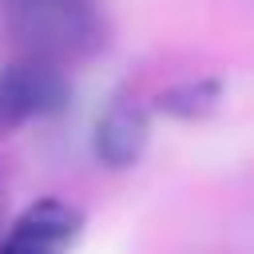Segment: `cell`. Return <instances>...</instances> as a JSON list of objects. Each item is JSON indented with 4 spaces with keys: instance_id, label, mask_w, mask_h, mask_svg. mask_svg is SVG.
<instances>
[{
    "instance_id": "obj_1",
    "label": "cell",
    "mask_w": 254,
    "mask_h": 254,
    "mask_svg": "<svg viewBox=\"0 0 254 254\" xmlns=\"http://www.w3.org/2000/svg\"><path fill=\"white\" fill-rule=\"evenodd\" d=\"M8 32L36 56H71L103 40L99 0H0Z\"/></svg>"
},
{
    "instance_id": "obj_2",
    "label": "cell",
    "mask_w": 254,
    "mask_h": 254,
    "mask_svg": "<svg viewBox=\"0 0 254 254\" xmlns=\"http://www.w3.org/2000/svg\"><path fill=\"white\" fill-rule=\"evenodd\" d=\"M67 95H71V87H67L64 71L44 56L0 67V131H12L20 123L64 111Z\"/></svg>"
},
{
    "instance_id": "obj_3",
    "label": "cell",
    "mask_w": 254,
    "mask_h": 254,
    "mask_svg": "<svg viewBox=\"0 0 254 254\" xmlns=\"http://www.w3.org/2000/svg\"><path fill=\"white\" fill-rule=\"evenodd\" d=\"M83 230V214L64 198L32 202L0 242V254H67Z\"/></svg>"
},
{
    "instance_id": "obj_4",
    "label": "cell",
    "mask_w": 254,
    "mask_h": 254,
    "mask_svg": "<svg viewBox=\"0 0 254 254\" xmlns=\"http://www.w3.org/2000/svg\"><path fill=\"white\" fill-rule=\"evenodd\" d=\"M147 139H151V119H147V107L135 95H115L99 111L95 131H91V147H95L103 167L139 163V155L147 151Z\"/></svg>"
},
{
    "instance_id": "obj_5",
    "label": "cell",
    "mask_w": 254,
    "mask_h": 254,
    "mask_svg": "<svg viewBox=\"0 0 254 254\" xmlns=\"http://www.w3.org/2000/svg\"><path fill=\"white\" fill-rule=\"evenodd\" d=\"M218 95H222L218 79H198V83H187V87H171L159 99V107L167 115H179V119H198L218 103Z\"/></svg>"
}]
</instances>
